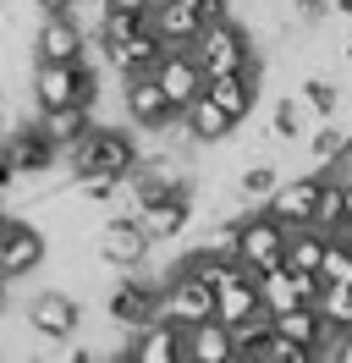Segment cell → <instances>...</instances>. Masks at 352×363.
Instances as JSON below:
<instances>
[{
  "mask_svg": "<svg viewBox=\"0 0 352 363\" xmlns=\"http://www.w3.org/2000/svg\"><path fill=\"white\" fill-rule=\"evenodd\" d=\"M264 363H314V352H308L303 341H286V336H270V352H264Z\"/></svg>",
  "mask_w": 352,
  "mask_h": 363,
  "instance_id": "34",
  "label": "cell"
},
{
  "mask_svg": "<svg viewBox=\"0 0 352 363\" xmlns=\"http://www.w3.org/2000/svg\"><path fill=\"white\" fill-rule=\"evenodd\" d=\"M176 127H182V138L193 143V149H209V143H226V138L237 133V121L220 111L209 94H198V99H187L182 111H176Z\"/></svg>",
  "mask_w": 352,
  "mask_h": 363,
  "instance_id": "15",
  "label": "cell"
},
{
  "mask_svg": "<svg viewBox=\"0 0 352 363\" xmlns=\"http://www.w3.org/2000/svg\"><path fill=\"white\" fill-rule=\"evenodd\" d=\"M193 215H198V209H193V187H182V193H171V199L138 209V220H143V231H149V242H176V237H187Z\"/></svg>",
  "mask_w": 352,
  "mask_h": 363,
  "instance_id": "19",
  "label": "cell"
},
{
  "mask_svg": "<svg viewBox=\"0 0 352 363\" xmlns=\"http://www.w3.org/2000/svg\"><path fill=\"white\" fill-rule=\"evenodd\" d=\"M325 171V165H319ZM314 226L325 231V237H341L347 231V193H341V177L325 171V187H319V204H314Z\"/></svg>",
  "mask_w": 352,
  "mask_h": 363,
  "instance_id": "27",
  "label": "cell"
},
{
  "mask_svg": "<svg viewBox=\"0 0 352 363\" xmlns=\"http://www.w3.org/2000/svg\"><path fill=\"white\" fill-rule=\"evenodd\" d=\"M33 121H39V133L66 155V149H72V143H77L88 127H94V111H83V105H61V111H39Z\"/></svg>",
  "mask_w": 352,
  "mask_h": 363,
  "instance_id": "24",
  "label": "cell"
},
{
  "mask_svg": "<svg viewBox=\"0 0 352 363\" xmlns=\"http://www.w3.org/2000/svg\"><path fill=\"white\" fill-rule=\"evenodd\" d=\"M83 325V297L66 292V286H44V292L28 297V330L44 341H61V336H77Z\"/></svg>",
  "mask_w": 352,
  "mask_h": 363,
  "instance_id": "9",
  "label": "cell"
},
{
  "mask_svg": "<svg viewBox=\"0 0 352 363\" xmlns=\"http://www.w3.org/2000/svg\"><path fill=\"white\" fill-rule=\"evenodd\" d=\"M99 314L121 330H143L149 319H160V281H143L138 270H121L99 292Z\"/></svg>",
  "mask_w": 352,
  "mask_h": 363,
  "instance_id": "5",
  "label": "cell"
},
{
  "mask_svg": "<svg viewBox=\"0 0 352 363\" xmlns=\"http://www.w3.org/2000/svg\"><path fill=\"white\" fill-rule=\"evenodd\" d=\"M319 187H325V171H308V177H292L281 182L270 199H264V209L281 220L286 231L292 226H314V204H319Z\"/></svg>",
  "mask_w": 352,
  "mask_h": 363,
  "instance_id": "14",
  "label": "cell"
},
{
  "mask_svg": "<svg viewBox=\"0 0 352 363\" xmlns=\"http://www.w3.org/2000/svg\"><path fill=\"white\" fill-rule=\"evenodd\" d=\"M0 105H6V94H0Z\"/></svg>",
  "mask_w": 352,
  "mask_h": 363,
  "instance_id": "41",
  "label": "cell"
},
{
  "mask_svg": "<svg viewBox=\"0 0 352 363\" xmlns=\"http://www.w3.org/2000/svg\"><path fill=\"white\" fill-rule=\"evenodd\" d=\"M297 99H303V111L314 116V121H325V116H341V89L330 83L325 72H303V89H297Z\"/></svg>",
  "mask_w": 352,
  "mask_h": 363,
  "instance_id": "29",
  "label": "cell"
},
{
  "mask_svg": "<svg viewBox=\"0 0 352 363\" xmlns=\"http://www.w3.org/2000/svg\"><path fill=\"white\" fill-rule=\"evenodd\" d=\"M138 143L121 127H105L94 121L72 149H66V182H88V177H110V182H127V171L138 165Z\"/></svg>",
  "mask_w": 352,
  "mask_h": 363,
  "instance_id": "1",
  "label": "cell"
},
{
  "mask_svg": "<svg viewBox=\"0 0 352 363\" xmlns=\"http://www.w3.org/2000/svg\"><path fill=\"white\" fill-rule=\"evenodd\" d=\"M281 165L270 155H259V160H248V165H237V177H231V193H237L242 204H264L275 187H281Z\"/></svg>",
  "mask_w": 352,
  "mask_h": 363,
  "instance_id": "22",
  "label": "cell"
},
{
  "mask_svg": "<svg viewBox=\"0 0 352 363\" xmlns=\"http://www.w3.org/2000/svg\"><path fill=\"white\" fill-rule=\"evenodd\" d=\"M319 281H341V286H352V242H347V237H330L325 259H319Z\"/></svg>",
  "mask_w": 352,
  "mask_h": 363,
  "instance_id": "33",
  "label": "cell"
},
{
  "mask_svg": "<svg viewBox=\"0 0 352 363\" xmlns=\"http://www.w3.org/2000/svg\"><path fill=\"white\" fill-rule=\"evenodd\" d=\"M6 308H11V281L0 275V314H6Z\"/></svg>",
  "mask_w": 352,
  "mask_h": 363,
  "instance_id": "37",
  "label": "cell"
},
{
  "mask_svg": "<svg viewBox=\"0 0 352 363\" xmlns=\"http://www.w3.org/2000/svg\"><path fill=\"white\" fill-rule=\"evenodd\" d=\"M314 308H319V319H325V330H352V286H341V281H319Z\"/></svg>",
  "mask_w": 352,
  "mask_h": 363,
  "instance_id": "31",
  "label": "cell"
},
{
  "mask_svg": "<svg viewBox=\"0 0 352 363\" xmlns=\"http://www.w3.org/2000/svg\"><path fill=\"white\" fill-rule=\"evenodd\" d=\"M325 11L330 17H352V0H325Z\"/></svg>",
  "mask_w": 352,
  "mask_h": 363,
  "instance_id": "36",
  "label": "cell"
},
{
  "mask_svg": "<svg viewBox=\"0 0 352 363\" xmlns=\"http://www.w3.org/2000/svg\"><path fill=\"white\" fill-rule=\"evenodd\" d=\"M154 83H160V89H165V99L182 111L187 99H198V94H204V83H209V77H204V67L193 61V50H165V55L154 61Z\"/></svg>",
  "mask_w": 352,
  "mask_h": 363,
  "instance_id": "16",
  "label": "cell"
},
{
  "mask_svg": "<svg viewBox=\"0 0 352 363\" xmlns=\"http://www.w3.org/2000/svg\"><path fill=\"white\" fill-rule=\"evenodd\" d=\"M0 143H6V155H11V165H17V177H61L66 171L61 149L39 133V121H22V127H11V133H0Z\"/></svg>",
  "mask_w": 352,
  "mask_h": 363,
  "instance_id": "11",
  "label": "cell"
},
{
  "mask_svg": "<svg viewBox=\"0 0 352 363\" xmlns=\"http://www.w3.org/2000/svg\"><path fill=\"white\" fill-rule=\"evenodd\" d=\"M88 55V33L72 11H39L33 28V61H83Z\"/></svg>",
  "mask_w": 352,
  "mask_h": 363,
  "instance_id": "12",
  "label": "cell"
},
{
  "mask_svg": "<svg viewBox=\"0 0 352 363\" xmlns=\"http://www.w3.org/2000/svg\"><path fill=\"white\" fill-rule=\"evenodd\" d=\"M88 253L105 264L110 275H121V270H143L149 264V231H143V220L138 215H110V220H94V231H88Z\"/></svg>",
  "mask_w": 352,
  "mask_h": 363,
  "instance_id": "3",
  "label": "cell"
},
{
  "mask_svg": "<svg viewBox=\"0 0 352 363\" xmlns=\"http://www.w3.org/2000/svg\"><path fill=\"white\" fill-rule=\"evenodd\" d=\"M281 253H286V226L264 204L248 209V215L237 220V264L253 270V275H264V270L281 264Z\"/></svg>",
  "mask_w": 352,
  "mask_h": 363,
  "instance_id": "6",
  "label": "cell"
},
{
  "mask_svg": "<svg viewBox=\"0 0 352 363\" xmlns=\"http://www.w3.org/2000/svg\"><path fill=\"white\" fill-rule=\"evenodd\" d=\"M33 105L39 111H61V105H99V67L94 61H39L33 67Z\"/></svg>",
  "mask_w": 352,
  "mask_h": 363,
  "instance_id": "2",
  "label": "cell"
},
{
  "mask_svg": "<svg viewBox=\"0 0 352 363\" xmlns=\"http://www.w3.org/2000/svg\"><path fill=\"white\" fill-rule=\"evenodd\" d=\"M330 248V237L319 226H292L286 231V253H281V264L286 270H314L319 275V259H325Z\"/></svg>",
  "mask_w": 352,
  "mask_h": 363,
  "instance_id": "26",
  "label": "cell"
},
{
  "mask_svg": "<svg viewBox=\"0 0 352 363\" xmlns=\"http://www.w3.org/2000/svg\"><path fill=\"white\" fill-rule=\"evenodd\" d=\"M50 259V242H44V231L33 226V220H0V275L17 286L22 275H33Z\"/></svg>",
  "mask_w": 352,
  "mask_h": 363,
  "instance_id": "10",
  "label": "cell"
},
{
  "mask_svg": "<svg viewBox=\"0 0 352 363\" xmlns=\"http://www.w3.org/2000/svg\"><path fill=\"white\" fill-rule=\"evenodd\" d=\"M347 143H352V127H347V121H336V116H325V121L308 133V160H314V171H319V165H330V160L341 155Z\"/></svg>",
  "mask_w": 352,
  "mask_h": 363,
  "instance_id": "30",
  "label": "cell"
},
{
  "mask_svg": "<svg viewBox=\"0 0 352 363\" xmlns=\"http://www.w3.org/2000/svg\"><path fill=\"white\" fill-rule=\"evenodd\" d=\"M160 319H171L176 330H187L198 319H215V286H209L204 275L176 264L171 281H160Z\"/></svg>",
  "mask_w": 352,
  "mask_h": 363,
  "instance_id": "7",
  "label": "cell"
},
{
  "mask_svg": "<svg viewBox=\"0 0 352 363\" xmlns=\"http://www.w3.org/2000/svg\"><path fill=\"white\" fill-rule=\"evenodd\" d=\"M259 83H264L259 61H248V67H237V72H220V77H209V83H204V94H209L220 111H226V116L242 127V121L253 116V105H259Z\"/></svg>",
  "mask_w": 352,
  "mask_h": 363,
  "instance_id": "13",
  "label": "cell"
},
{
  "mask_svg": "<svg viewBox=\"0 0 352 363\" xmlns=\"http://www.w3.org/2000/svg\"><path fill=\"white\" fill-rule=\"evenodd\" d=\"M121 111H127V121L138 127V133H149V138H160L176 121V105L165 99V89L154 83V72L121 77Z\"/></svg>",
  "mask_w": 352,
  "mask_h": 363,
  "instance_id": "8",
  "label": "cell"
},
{
  "mask_svg": "<svg viewBox=\"0 0 352 363\" xmlns=\"http://www.w3.org/2000/svg\"><path fill=\"white\" fill-rule=\"evenodd\" d=\"M193 61L204 67V77H220V72H237L253 61V28L242 23V17H215V23L198 28L193 45Z\"/></svg>",
  "mask_w": 352,
  "mask_h": 363,
  "instance_id": "4",
  "label": "cell"
},
{
  "mask_svg": "<svg viewBox=\"0 0 352 363\" xmlns=\"http://www.w3.org/2000/svg\"><path fill=\"white\" fill-rule=\"evenodd\" d=\"M121 358L127 363H182V330L171 319H149L143 330H127Z\"/></svg>",
  "mask_w": 352,
  "mask_h": 363,
  "instance_id": "17",
  "label": "cell"
},
{
  "mask_svg": "<svg viewBox=\"0 0 352 363\" xmlns=\"http://www.w3.org/2000/svg\"><path fill=\"white\" fill-rule=\"evenodd\" d=\"M308 121H314V116L303 111L297 94H281V99L270 105V138H275V143H297V138H308Z\"/></svg>",
  "mask_w": 352,
  "mask_h": 363,
  "instance_id": "28",
  "label": "cell"
},
{
  "mask_svg": "<svg viewBox=\"0 0 352 363\" xmlns=\"http://www.w3.org/2000/svg\"><path fill=\"white\" fill-rule=\"evenodd\" d=\"M77 0H33V11H72Z\"/></svg>",
  "mask_w": 352,
  "mask_h": 363,
  "instance_id": "35",
  "label": "cell"
},
{
  "mask_svg": "<svg viewBox=\"0 0 352 363\" xmlns=\"http://www.w3.org/2000/svg\"><path fill=\"white\" fill-rule=\"evenodd\" d=\"M341 237H347V242H352V226H347V231H341Z\"/></svg>",
  "mask_w": 352,
  "mask_h": 363,
  "instance_id": "40",
  "label": "cell"
},
{
  "mask_svg": "<svg viewBox=\"0 0 352 363\" xmlns=\"http://www.w3.org/2000/svg\"><path fill=\"white\" fill-rule=\"evenodd\" d=\"M182 363H237V347H231V325L220 319H198L182 330Z\"/></svg>",
  "mask_w": 352,
  "mask_h": 363,
  "instance_id": "20",
  "label": "cell"
},
{
  "mask_svg": "<svg viewBox=\"0 0 352 363\" xmlns=\"http://www.w3.org/2000/svg\"><path fill=\"white\" fill-rule=\"evenodd\" d=\"M0 220H6V193H0Z\"/></svg>",
  "mask_w": 352,
  "mask_h": 363,
  "instance_id": "39",
  "label": "cell"
},
{
  "mask_svg": "<svg viewBox=\"0 0 352 363\" xmlns=\"http://www.w3.org/2000/svg\"><path fill=\"white\" fill-rule=\"evenodd\" d=\"M341 61H347V67H352V33H347V39H341Z\"/></svg>",
  "mask_w": 352,
  "mask_h": 363,
  "instance_id": "38",
  "label": "cell"
},
{
  "mask_svg": "<svg viewBox=\"0 0 352 363\" xmlns=\"http://www.w3.org/2000/svg\"><path fill=\"white\" fill-rule=\"evenodd\" d=\"M99 55L110 61L116 77H138V72H154V61L165 55V45H160V33H154V28H138V33L116 39V45H99Z\"/></svg>",
  "mask_w": 352,
  "mask_h": 363,
  "instance_id": "18",
  "label": "cell"
},
{
  "mask_svg": "<svg viewBox=\"0 0 352 363\" xmlns=\"http://www.w3.org/2000/svg\"><path fill=\"white\" fill-rule=\"evenodd\" d=\"M259 308H264V303H259V275L237 264V270L215 286V319H220V325H237V319L259 314Z\"/></svg>",
  "mask_w": 352,
  "mask_h": 363,
  "instance_id": "21",
  "label": "cell"
},
{
  "mask_svg": "<svg viewBox=\"0 0 352 363\" xmlns=\"http://www.w3.org/2000/svg\"><path fill=\"white\" fill-rule=\"evenodd\" d=\"M237 220H242V215H220L215 226L198 237V253H215V259H237Z\"/></svg>",
  "mask_w": 352,
  "mask_h": 363,
  "instance_id": "32",
  "label": "cell"
},
{
  "mask_svg": "<svg viewBox=\"0 0 352 363\" xmlns=\"http://www.w3.org/2000/svg\"><path fill=\"white\" fill-rule=\"evenodd\" d=\"M270 336H275V314H248L231 325V347H237V363H264L270 352Z\"/></svg>",
  "mask_w": 352,
  "mask_h": 363,
  "instance_id": "25",
  "label": "cell"
},
{
  "mask_svg": "<svg viewBox=\"0 0 352 363\" xmlns=\"http://www.w3.org/2000/svg\"><path fill=\"white\" fill-rule=\"evenodd\" d=\"M275 336L286 341H303L308 352H314V363H319V347H325V319H319V308L314 303H297V308H286V314H275Z\"/></svg>",
  "mask_w": 352,
  "mask_h": 363,
  "instance_id": "23",
  "label": "cell"
}]
</instances>
